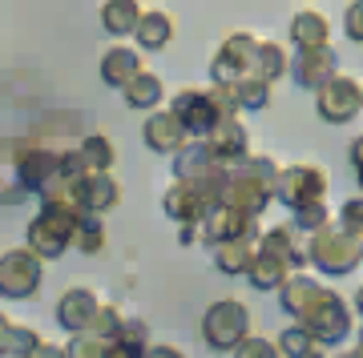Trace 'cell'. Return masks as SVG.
Segmentation results:
<instances>
[{
	"label": "cell",
	"instance_id": "cell-46",
	"mask_svg": "<svg viewBox=\"0 0 363 358\" xmlns=\"http://www.w3.org/2000/svg\"><path fill=\"white\" fill-rule=\"evenodd\" d=\"M335 358H363V350L355 346V350H347V354H335Z\"/></svg>",
	"mask_w": 363,
	"mask_h": 358
},
{
	"label": "cell",
	"instance_id": "cell-19",
	"mask_svg": "<svg viewBox=\"0 0 363 358\" xmlns=\"http://www.w3.org/2000/svg\"><path fill=\"white\" fill-rule=\"evenodd\" d=\"M259 250L262 254H274L279 262H286L291 274H303V266L311 262V258H307V242L298 238L295 226H271V230H262Z\"/></svg>",
	"mask_w": 363,
	"mask_h": 358
},
{
	"label": "cell",
	"instance_id": "cell-10",
	"mask_svg": "<svg viewBox=\"0 0 363 358\" xmlns=\"http://www.w3.org/2000/svg\"><path fill=\"white\" fill-rule=\"evenodd\" d=\"M327 193V173L311 161H298V166H286L279 169V181H274V202H283L291 214L298 205H311V202H323Z\"/></svg>",
	"mask_w": 363,
	"mask_h": 358
},
{
	"label": "cell",
	"instance_id": "cell-41",
	"mask_svg": "<svg viewBox=\"0 0 363 358\" xmlns=\"http://www.w3.org/2000/svg\"><path fill=\"white\" fill-rule=\"evenodd\" d=\"M145 358H186L178 350V346H150V350H145Z\"/></svg>",
	"mask_w": 363,
	"mask_h": 358
},
{
	"label": "cell",
	"instance_id": "cell-3",
	"mask_svg": "<svg viewBox=\"0 0 363 358\" xmlns=\"http://www.w3.org/2000/svg\"><path fill=\"white\" fill-rule=\"evenodd\" d=\"M81 221H85V214H81L69 197H49V202H40L37 218L28 221V230H25V250H33L40 262L65 258L73 238H77Z\"/></svg>",
	"mask_w": 363,
	"mask_h": 358
},
{
	"label": "cell",
	"instance_id": "cell-31",
	"mask_svg": "<svg viewBox=\"0 0 363 358\" xmlns=\"http://www.w3.org/2000/svg\"><path fill=\"white\" fill-rule=\"evenodd\" d=\"M255 73L262 81H279L283 73H291V61H286V49L274 45V40H259V61H255Z\"/></svg>",
	"mask_w": 363,
	"mask_h": 358
},
{
	"label": "cell",
	"instance_id": "cell-40",
	"mask_svg": "<svg viewBox=\"0 0 363 358\" xmlns=\"http://www.w3.org/2000/svg\"><path fill=\"white\" fill-rule=\"evenodd\" d=\"M343 33H347V40L363 45V0H355V4L343 8Z\"/></svg>",
	"mask_w": 363,
	"mask_h": 358
},
{
	"label": "cell",
	"instance_id": "cell-25",
	"mask_svg": "<svg viewBox=\"0 0 363 358\" xmlns=\"http://www.w3.org/2000/svg\"><path fill=\"white\" fill-rule=\"evenodd\" d=\"M138 45L142 49H166L169 40H174V16L169 13H162V8H145V16H142V25H138Z\"/></svg>",
	"mask_w": 363,
	"mask_h": 358
},
{
	"label": "cell",
	"instance_id": "cell-38",
	"mask_svg": "<svg viewBox=\"0 0 363 358\" xmlns=\"http://www.w3.org/2000/svg\"><path fill=\"white\" fill-rule=\"evenodd\" d=\"M105 350H109V342L93 338V334H77V338L65 346L69 358H105Z\"/></svg>",
	"mask_w": 363,
	"mask_h": 358
},
{
	"label": "cell",
	"instance_id": "cell-23",
	"mask_svg": "<svg viewBox=\"0 0 363 358\" xmlns=\"http://www.w3.org/2000/svg\"><path fill=\"white\" fill-rule=\"evenodd\" d=\"M142 16H145V8L138 0H109V4H101V25L109 37H130V33H138Z\"/></svg>",
	"mask_w": 363,
	"mask_h": 358
},
{
	"label": "cell",
	"instance_id": "cell-37",
	"mask_svg": "<svg viewBox=\"0 0 363 358\" xmlns=\"http://www.w3.org/2000/svg\"><path fill=\"white\" fill-rule=\"evenodd\" d=\"M117 346H125V350H138V354H145L150 350V326H145L142 318H125V326H121V334L113 338Z\"/></svg>",
	"mask_w": 363,
	"mask_h": 358
},
{
	"label": "cell",
	"instance_id": "cell-2",
	"mask_svg": "<svg viewBox=\"0 0 363 358\" xmlns=\"http://www.w3.org/2000/svg\"><path fill=\"white\" fill-rule=\"evenodd\" d=\"M279 169H283V166H274V157L250 154V161H242L238 169L226 173V185H222L218 205L238 209V214H247V218L259 221L262 214H267V205L274 202V181H279Z\"/></svg>",
	"mask_w": 363,
	"mask_h": 358
},
{
	"label": "cell",
	"instance_id": "cell-16",
	"mask_svg": "<svg viewBox=\"0 0 363 358\" xmlns=\"http://www.w3.org/2000/svg\"><path fill=\"white\" fill-rule=\"evenodd\" d=\"M97 310H101V298L93 294L89 286H69L65 294H61V302H57V322H61V330H69L77 338V334L93 330Z\"/></svg>",
	"mask_w": 363,
	"mask_h": 358
},
{
	"label": "cell",
	"instance_id": "cell-44",
	"mask_svg": "<svg viewBox=\"0 0 363 358\" xmlns=\"http://www.w3.org/2000/svg\"><path fill=\"white\" fill-rule=\"evenodd\" d=\"M178 242L182 246H194L198 242V230H178Z\"/></svg>",
	"mask_w": 363,
	"mask_h": 358
},
{
	"label": "cell",
	"instance_id": "cell-14",
	"mask_svg": "<svg viewBox=\"0 0 363 358\" xmlns=\"http://www.w3.org/2000/svg\"><path fill=\"white\" fill-rule=\"evenodd\" d=\"M259 221L238 214V209H226V205H214L206 214V221L198 226V242H206L210 250L226 242H242V238H259Z\"/></svg>",
	"mask_w": 363,
	"mask_h": 358
},
{
	"label": "cell",
	"instance_id": "cell-26",
	"mask_svg": "<svg viewBox=\"0 0 363 358\" xmlns=\"http://www.w3.org/2000/svg\"><path fill=\"white\" fill-rule=\"evenodd\" d=\"M230 93V101L238 105V113H262V109H271V81H262L259 73L247 81H238Z\"/></svg>",
	"mask_w": 363,
	"mask_h": 358
},
{
	"label": "cell",
	"instance_id": "cell-35",
	"mask_svg": "<svg viewBox=\"0 0 363 358\" xmlns=\"http://www.w3.org/2000/svg\"><path fill=\"white\" fill-rule=\"evenodd\" d=\"M335 226L347 238H355V242H363V193L359 197H347V202L339 205V218H335Z\"/></svg>",
	"mask_w": 363,
	"mask_h": 358
},
{
	"label": "cell",
	"instance_id": "cell-27",
	"mask_svg": "<svg viewBox=\"0 0 363 358\" xmlns=\"http://www.w3.org/2000/svg\"><path fill=\"white\" fill-rule=\"evenodd\" d=\"M121 93H125V105H130V109H150V113H157V105H162V97H166L162 77L150 73V69H145L142 77H133Z\"/></svg>",
	"mask_w": 363,
	"mask_h": 358
},
{
	"label": "cell",
	"instance_id": "cell-9",
	"mask_svg": "<svg viewBox=\"0 0 363 358\" xmlns=\"http://www.w3.org/2000/svg\"><path fill=\"white\" fill-rule=\"evenodd\" d=\"M40 282H45V262H40L33 250H9V254H0V294L13 298V302H25L40 290Z\"/></svg>",
	"mask_w": 363,
	"mask_h": 358
},
{
	"label": "cell",
	"instance_id": "cell-12",
	"mask_svg": "<svg viewBox=\"0 0 363 358\" xmlns=\"http://www.w3.org/2000/svg\"><path fill=\"white\" fill-rule=\"evenodd\" d=\"M202 145H206V154L214 157L226 173H230V169H238L242 161H250V137H247V125H242L238 117L218 121V125L202 137Z\"/></svg>",
	"mask_w": 363,
	"mask_h": 358
},
{
	"label": "cell",
	"instance_id": "cell-30",
	"mask_svg": "<svg viewBox=\"0 0 363 358\" xmlns=\"http://www.w3.org/2000/svg\"><path fill=\"white\" fill-rule=\"evenodd\" d=\"M77 154L85 157V166H89V173H109L117 161V149L113 141L105 137V133H89V137H81Z\"/></svg>",
	"mask_w": 363,
	"mask_h": 358
},
{
	"label": "cell",
	"instance_id": "cell-22",
	"mask_svg": "<svg viewBox=\"0 0 363 358\" xmlns=\"http://www.w3.org/2000/svg\"><path fill=\"white\" fill-rule=\"evenodd\" d=\"M259 238H242V242L214 246V266H218L222 274H230V278H247L250 262H255V254H259Z\"/></svg>",
	"mask_w": 363,
	"mask_h": 358
},
{
	"label": "cell",
	"instance_id": "cell-4",
	"mask_svg": "<svg viewBox=\"0 0 363 358\" xmlns=\"http://www.w3.org/2000/svg\"><path fill=\"white\" fill-rule=\"evenodd\" d=\"M169 113L182 121V129L190 133V141H202L218 121H230L238 117V105L230 101V93L218 89V85H206V89H182L169 105Z\"/></svg>",
	"mask_w": 363,
	"mask_h": 358
},
{
	"label": "cell",
	"instance_id": "cell-5",
	"mask_svg": "<svg viewBox=\"0 0 363 358\" xmlns=\"http://www.w3.org/2000/svg\"><path fill=\"white\" fill-rule=\"evenodd\" d=\"M250 338V310L238 298H218L202 314V342L218 354H234Z\"/></svg>",
	"mask_w": 363,
	"mask_h": 358
},
{
	"label": "cell",
	"instance_id": "cell-7",
	"mask_svg": "<svg viewBox=\"0 0 363 358\" xmlns=\"http://www.w3.org/2000/svg\"><path fill=\"white\" fill-rule=\"evenodd\" d=\"M307 258H311L315 270H323L331 278H343V274H351L363 262V242L347 238L339 226H327V230L307 238Z\"/></svg>",
	"mask_w": 363,
	"mask_h": 358
},
{
	"label": "cell",
	"instance_id": "cell-15",
	"mask_svg": "<svg viewBox=\"0 0 363 358\" xmlns=\"http://www.w3.org/2000/svg\"><path fill=\"white\" fill-rule=\"evenodd\" d=\"M335 77H339V57L331 45L327 49H298L295 61H291V81L307 93H319Z\"/></svg>",
	"mask_w": 363,
	"mask_h": 358
},
{
	"label": "cell",
	"instance_id": "cell-29",
	"mask_svg": "<svg viewBox=\"0 0 363 358\" xmlns=\"http://www.w3.org/2000/svg\"><path fill=\"white\" fill-rule=\"evenodd\" d=\"M274 346H279L283 358H327V346L315 342L311 334L298 330V326H286V330L274 338Z\"/></svg>",
	"mask_w": 363,
	"mask_h": 358
},
{
	"label": "cell",
	"instance_id": "cell-13",
	"mask_svg": "<svg viewBox=\"0 0 363 358\" xmlns=\"http://www.w3.org/2000/svg\"><path fill=\"white\" fill-rule=\"evenodd\" d=\"M162 209H166L169 221H178L182 230H198L206 221V214L214 209V202L202 190H194L190 181H169V190L162 193Z\"/></svg>",
	"mask_w": 363,
	"mask_h": 358
},
{
	"label": "cell",
	"instance_id": "cell-32",
	"mask_svg": "<svg viewBox=\"0 0 363 358\" xmlns=\"http://www.w3.org/2000/svg\"><path fill=\"white\" fill-rule=\"evenodd\" d=\"M291 226H295L298 233H319L331 226V209H327V202H311V205H298L295 214H291Z\"/></svg>",
	"mask_w": 363,
	"mask_h": 358
},
{
	"label": "cell",
	"instance_id": "cell-34",
	"mask_svg": "<svg viewBox=\"0 0 363 358\" xmlns=\"http://www.w3.org/2000/svg\"><path fill=\"white\" fill-rule=\"evenodd\" d=\"M40 346H45V338H40L33 326H16V322H13L9 342H4V358H28L33 350H40Z\"/></svg>",
	"mask_w": 363,
	"mask_h": 358
},
{
	"label": "cell",
	"instance_id": "cell-39",
	"mask_svg": "<svg viewBox=\"0 0 363 358\" xmlns=\"http://www.w3.org/2000/svg\"><path fill=\"white\" fill-rule=\"evenodd\" d=\"M234 358H283V354H279V346L274 342H267V338H259V334H250L247 342L234 350Z\"/></svg>",
	"mask_w": 363,
	"mask_h": 358
},
{
	"label": "cell",
	"instance_id": "cell-42",
	"mask_svg": "<svg viewBox=\"0 0 363 358\" xmlns=\"http://www.w3.org/2000/svg\"><path fill=\"white\" fill-rule=\"evenodd\" d=\"M28 358H69V354H65V346H52V342H45L40 350H33Z\"/></svg>",
	"mask_w": 363,
	"mask_h": 358
},
{
	"label": "cell",
	"instance_id": "cell-28",
	"mask_svg": "<svg viewBox=\"0 0 363 358\" xmlns=\"http://www.w3.org/2000/svg\"><path fill=\"white\" fill-rule=\"evenodd\" d=\"M28 193L16 185V141L0 137V205H21Z\"/></svg>",
	"mask_w": 363,
	"mask_h": 358
},
{
	"label": "cell",
	"instance_id": "cell-45",
	"mask_svg": "<svg viewBox=\"0 0 363 358\" xmlns=\"http://www.w3.org/2000/svg\"><path fill=\"white\" fill-rule=\"evenodd\" d=\"M355 310H359V318H363V286L355 290Z\"/></svg>",
	"mask_w": 363,
	"mask_h": 358
},
{
	"label": "cell",
	"instance_id": "cell-21",
	"mask_svg": "<svg viewBox=\"0 0 363 358\" xmlns=\"http://www.w3.org/2000/svg\"><path fill=\"white\" fill-rule=\"evenodd\" d=\"M291 40H295V49H327L331 45V28H327V21L315 8H298L291 16Z\"/></svg>",
	"mask_w": 363,
	"mask_h": 358
},
{
	"label": "cell",
	"instance_id": "cell-18",
	"mask_svg": "<svg viewBox=\"0 0 363 358\" xmlns=\"http://www.w3.org/2000/svg\"><path fill=\"white\" fill-rule=\"evenodd\" d=\"M142 137H145V145L154 149V154H162V157H178L186 145H190V133L182 129V121L169 109H157V113H150V121L142 125Z\"/></svg>",
	"mask_w": 363,
	"mask_h": 358
},
{
	"label": "cell",
	"instance_id": "cell-11",
	"mask_svg": "<svg viewBox=\"0 0 363 358\" xmlns=\"http://www.w3.org/2000/svg\"><path fill=\"white\" fill-rule=\"evenodd\" d=\"M315 109L331 125H347L363 109V85L355 77H347V73H339L331 85H323V89L315 93Z\"/></svg>",
	"mask_w": 363,
	"mask_h": 358
},
{
	"label": "cell",
	"instance_id": "cell-6",
	"mask_svg": "<svg viewBox=\"0 0 363 358\" xmlns=\"http://www.w3.org/2000/svg\"><path fill=\"white\" fill-rule=\"evenodd\" d=\"M57 173H61V154H52L37 141H16V185L40 202L57 197Z\"/></svg>",
	"mask_w": 363,
	"mask_h": 358
},
{
	"label": "cell",
	"instance_id": "cell-33",
	"mask_svg": "<svg viewBox=\"0 0 363 358\" xmlns=\"http://www.w3.org/2000/svg\"><path fill=\"white\" fill-rule=\"evenodd\" d=\"M73 250L77 254H101L105 250V221L101 218H85L77 226V238H73Z\"/></svg>",
	"mask_w": 363,
	"mask_h": 358
},
{
	"label": "cell",
	"instance_id": "cell-1",
	"mask_svg": "<svg viewBox=\"0 0 363 358\" xmlns=\"http://www.w3.org/2000/svg\"><path fill=\"white\" fill-rule=\"evenodd\" d=\"M279 302H283V310L291 318H298L295 322L298 330H307L315 342H323V346L347 342L351 310L331 286L307 278V274H291V282L279 290Z\"/></svg>",
	"mask_w": 363,
	"mask_h": 358
},
{
	"label": "cell",
	"instance_id": "cell-24",
	"mask_svg": "<svg viewBox=\"0 0 363 358\" xmlns=\"http://www.w3.org/2000/svg\"><path fill=\"white\" fill-rule=\"evenodd\" d=\"M247 282L255 286V290H283L286 282H291V266L286 262H279L274 254H255V262H250V270H247Z\"/></svg>",
	"mask_w": 363,
	"mask_h": 358
},
{
	"label": "cell",
	"instance_id": "cell-36",
	"mask_svg": "<svg viewBox=\"0 0 363 358\" xmlns=\"http://www.w3.org/2000/svg\"><path fill=\"white\" fill-rule=\"evenodd\" d=\"M121 326H125V314L117 306H109V302H101V310H97V322H93V338H101V342H113L117 334H121Z\"/></svg>",
	"mask_w": 363,
	"mask_h": 358
},
{
	"label": "cell",
	"instance_id": "cell-17",
	"mask_svg": "<svg viewBox=\"0 0 363 358\" xmlns=\"http://www.w3.org/2000/svg\"><path fill=\"white\" fill-rule=\"evenodd\" d=\"M69 202L77 205L85 218H101V214H109V209L121 202V185L113 181V173H89L85 181L73 185Z\"/></svg>",
	"mask_w": 363,
	"mask_h": 358
},
{
	"label": "cell",
	"instance_id": "cell-8",
	"mask_svg": "<svg viewBox=\"0 0 363 358\" xmlns=\"http://www.w3.org/2000/svg\"><path fill=\"white\" fill-rule=\"evenodd\" d=\"M255 61H259V37L250 33H234L222 40V49L210 61V85L218 89H234L238 81L255 77Z\"/></svg>",
	"mask_w": 363,
	"mask_h": 358
},
{
	"label": "cell",
	"instance_id": "cell-20",
	"mask_svg": "<svg viewBox=\"0 0 363 358\" xmlns=\"http://www.w3.org/2000/svg\"><path fill=\"white\" fill-rule=\"evenodd\" d=\"M142 57L133 49H125V45H117V49H109L101 57V81L105 85H113V89H125L133 77H142Z\"/></svg>",
	"mask_w": 363,
	"mask_h": 358
},
{
	"label": "cell",
	"instance_id": "cell-43",
	"mask_svg": "<svg viewBox=\"0 0 363 358\" xmlns=\"http://www.w3.org/2000/svg\"><path fill=\"white\" fill-rule=\"evenodd\" d=\"M9 330H13V322L0 314V358H4V342H9Z\"/></svg>",
	"mask_w": 363,
	"mask_h": 358
}]
</instances>
